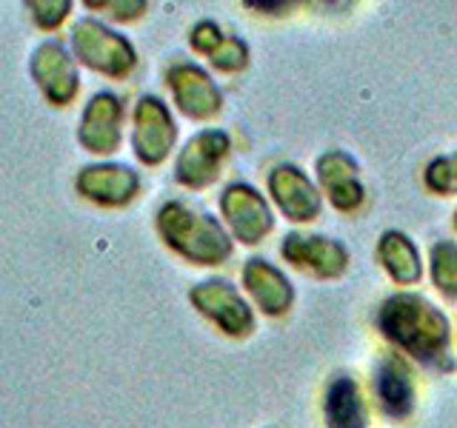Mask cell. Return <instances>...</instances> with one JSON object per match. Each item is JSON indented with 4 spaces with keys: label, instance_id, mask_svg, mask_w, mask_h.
<instances>
[{
    "label": "cell",
    "instance_id": "cell-1",
    "mask_svg": "<svg viewBox=\"0 0 457 428\" xmlns=\"http://www.w3.org/2000/svg\"><path fill=\"white\" fill-rule=\"evenodd\" d=\"M380 328L426 363H437L446 357L449 323L423 297L397 294L386 300V306L380 309Z\"/></svg>",
    "mask_w": 457,
    "mask_h": 428
},
{
    "label": "cell",
    "instance_id": "cell-2",
    "mask_svg": "<svg viewBox=\"0 0 457 428\" xmlns=\"http://www.w3.org/2000/svg\"><path fill=\"white\" fill-rule=\"evenodd\" d=\"M157 232L180 257L197 266H218L232 251V243L209 214L171 200L157 211Z\"/></svg>",
    "mask_w": 457,
    "mask_h": 428
},
{
    "label": "cell",
    "instance_id": "cell-3",
    "mask_svg": "<svg viewBox=\"0 0 457 428\" xmlns=\"http://www.w3.org/2000/svg\"><path fill=\"white\" fill-rule=\"evenodd\" d=\"M71 54L78 63L106 78H126L137 63L132 43L95 18H80L71 26Z\"/></svg>",
    "mask_w": 457,
    "mask_h": 428
},
{
    "label": "cell",
    "instance_id": "cell-4",
    "mask_svg": "<svg viewBox=\"0 0 457 428\" xmlns=\"http://www.w3.org/2000/svg\"><path fill=\"white\" fill-rule=\"evenodd\" d=\"M29 75H32L37 92L43 95L49 106H69L78 97L80 75L75 54H71L63 43L43 40L29 54Z\"/></svg>",
    "mask_w": 457,
    "mask_h": 428
},
{
    "label": "cell",
    "instance_id": "cell-5",
    "mask_svg": "<svg viewBox=\"0 0 457 428\" xmlns=\"http://www.w3.org/2000/svg\"><path fill=\"white\" fill-rule=\"evenodd\" d=\"M175 137L178 128L169 109L163 106V100H157L152 95L140 97L135 106V132H132V146L137 160H143L146 166L161 163L171 152V146H175Z\"/></svg>",
    "mask_w": 457,
    "mask_h": 428
},
{
    "label": "cell",
    "instance_id": "cell-6",
    "mask_svg": "<svg viewBox=\"0 0 457 428\" xmlns=\"http://www.w3.org/2000/svg\"><path fill=\"white\" fill-rule=\"evenodd\" d=\"M123 103L118 95L97 92L83 106L78 120V143L89 154H112L120 146Z\"/></svg>",
    "mask_w": 457,
    "mask_h": 428
},
{
    "label": "cell",
    "instance_id": "cell-7",
    "mask_svg": "<svg viewBox=\"0 0 457 428\" xmlns=\"http://www.w3.org/2000/svg\"><path fill=\"white\" fill-rule=\"evenodd\" d=\"M140 189L137 171L120 163H95L83 166L75 177V192L97 206H126L132 203Z\"/></svg>",
    "mask_w": 457,
    "mask_h": 428
},
{
    "label": "cell",
    "instance_id": "cell-8",
    "mask_svg": "<svg viewBox=\"0 0 457 428\" xmlns=\"http://www.w3.org/2000/svg\"><path fill=\"white\" fill-rule=\"evenodd\" d=\"M166 83L171 95H175L178 109L183 114H189V118L204 120L220 109L218 86H214L206 71L195 63H171L166 69Z\"/></svg>",
    "mask_w": 457,
    "mask_h": 428
},
{
    "label": "cell",
    "instance_id": "cell-9",
    "mask_svg": "<svg viewBox=\"0 0 457 428\" xmlns=\"http://www.w3.org/2000/svg\"><path fill=\"white\" fill-rule=\"evenodd\" d=\"M226 152H228V137L223 132L195 135L178 157V166H175L178 183L189 185V189L209 185L214 177H218V169H220V160L226 157Z\"/></svg>",
    "mask_w": 457,
    "mask_h": 428
},
{
    "label": "cell",
    "instance_id": "cell-10",
    "mask_svg": "<svg viewBox=\"0 0 457 428\" xmlns=\"http://www.w3.org/2000/svg\"><path fill=\"white\" fill-rule=\"evenodd\" d=\"M189 300L200 314L214 320L226 334H246L252 328V314L235 289L223 280H209L192 289Z\"/></svg>",
    "mask_w": 457,
    "mask_h": 428
},
{
    "label": "cell",
    "instance_id": "cell-11",
    "mask_svg": "<svg viewBox=\"0 0 457 428\" xmlns=\"http://www.w3.org/2000/svg\"><path fill=\"white\" fill-rule=\"evenodd\" d=\"M220 206L226 211L228 223H232L235 235L243 240V243H254L261 240L269 228H271V214L266 209V203L261 197H257L249 185H228Z\"/></svg>",
    "mask_w": 457,
    "mask_h": 428
},
{
    "label": "cell",
    "instance_id": "cell-12",
    "mask_svg": "<svg viewBox=\"0 0 457 428\" xmlns=\"http://www.w3.org/2000/svg\"><path fill=\"white\" fill-rule=\"evenodd\" d=\"M283 254H286V260H292L295 266H306L323 277H335L346 268V251H343V246L323 237L292 235L283 243Z\"/></svg>",
    "mask_w": 457,
    "mask_h": 428
},
{
    "label": "cell",
    "instance_id": "cell-13",
    "mask_svg": "<svg viewBox=\"0 0 457 428\" xmlns=\"http://www.w3.org/2000/svg\"><path fill=\"white\" fill-rule=\"evenodd\" d=\"M271 192H275L280 209L289 214L292 220H312L320 209V200L309 185V180L292 166H280L271 175Z\"/></svg>",
    "mask_w": 457,
    "mask_h": 428
},
{
    "label": "cell",
    "instance_id": "cell-14",
    "mask_svg": "<svg viewBox=\"0 0 457 428\" xmlns=\"http://www.w3.org/2000/svg\"><path fill=\"white\" fill-rule=\"evenodd\" d=\"M243 277H246V285L249 292L254 294V300L261 303V309L266 314H283L292 303V289L286 277L280 275L278 268H271L269 263L263 260H249L246 271H243Z\"/></svg>",
    "mask_w": 457,
    "mask_h": 428
},
{
    "label": "cell",
    "instance_id": "cell-15",
    "mask_svg": "<svg viewBox=\"0 0 457 428\" xmlns=\"http://www.w3.org/2000/svg\"><path fill=\"white\" fill-rule=\"evenodd\" d=\"M320 180L337 209H357L363 200L361 183L354 180V163L343 154H326L318 163Z\"/></svg>",
    "mask_w": 457,
    "mask_h": 428
},
{
    "label": "cell",
    "instance_id": "cell-16",
    "mask_svg": "<svg viewBox=\"0 0 457 428\" xmlns=\"http://www.w3.org/2000/svg\"><path fill=\"white\" fill-rule=\"evenodd\" d=\"M378 394L383 408L392 414V417H406L411 411V380L409 371L400 360H386L378 371Z\"/></svg>",
    "mask_w": 457,
    "mask_h": 428
},
{
    "label": "cell",
    "instance_id": "cell-17",
    "mask_svg": "<svg viewBox=\"0 0 457 428\" xmlns=\"http://www.w3.org/2000/svg\"><path fill=\"white\" fill-rule=\"evenodd\" d=\"M380 257L389 275L397 283H414L420 277V260H418V251H414L411 240L400 232H386L380 240Z\"/></svg>",
    "mask_w": 457,
    "mask_h": 428
},
{
    "label": "cell",
    "instance_id": "cell-18",
    "mask_svg": "<svg viewBox=\"0 0 457 428\" xmlns=\"http://www.w3.org/2000/svg\"><path fill=\"white\" fill-rule=\"evenodd\" d=\"M326 417L332 428H363V406L352 380H337L328 389Z\"/></svg>",
    "mask_w": 457,
    "mask_h": 428
},
{
    "label": "cell",
    "instance_id": "cell-19",
    "mask_svg": "<svg viewBox=\"0 0 457 428\" xmlns=\"http://www.w3.org/2000/svg\"><path fill=\"white\" fill-rule=\"evenodd\" d=\"M71 6H75L71 0H26L23 4L32 23L37 29H43V32H54V29H61L69 18Z\"/></svg>",
    "mask_w": 457,
    "mask_h": 428
},
{
    "label": "cell",
    "instance_id": "cell-20",
    "mask_svg": "<svg viewBox=\"0 0 457 428\" xmlns=\"http://www.w3.org/2000/svg\"><path fill=\"white\" fill-rule=\"evenodd\" d=\"M432 275L443 294L457 297V246L440 243L432 249Z\"/></svg>",
    "mask_w": 457,
    "mask_h": 428
},
{
    "label": "cell",
    "instance_id": "cell-21",
    "mask_svg": "<svg viewBox=\"0 0 457 428\" xmlns=\"http://www.w3.org/2000/svg\"><path fill=\"white\" fill-rule=\"evenodd\" d=\"M426 183H428V189L443 192V194L457 192V154L443 157V160H435L432 166H428Z\"/></svg>",
    "mask_w": 457,
    "mask_h": 428
},
{
    "label": "cell",
    "instance_id": "cell-22",
    "mask_svg": "<svg viewBox=\"0 0 457 428\" xmlns=\"http://www.w3.org/2000/svg\"><path fill=\"white\" fill-rule=\"evenodd\" d=\"M212 63L223 69V71H235V69H243L246 66V46L237 40V37H223L220 46L214 49L212 54Z\"/></svg>",
    "mask_w": 457,
    "mask_h": 428
},
{
    "label": "cell",
    "instance_id": "cell-23",
    "mask_svg": "<svg viewBox=\"0 0 457 428\" xmlns=\"http://www.w3.org/2000/svg\"><path fill=\"white\" fill-rule=\"evenodd\" d=\"M220 40H223L220 29L214 26V23H209V21H200V23L192 29V46H195L197 52H204V54H212L214 49L220 46Z\"/></svg>",
    "mask_w": 457,
    "mask_h": 428
},
{
    "label": "cell",
    "instance_id": "cell-24",
    "mask_svg": "<svg viewBox=\"0 0 457 428\" xmlns=\"http://www.w3.org/2000/svg\"><path fill=\"white\" fill-rule=\"evenodd\" d=\"M86 9H104L114 21H135L146 12V4H140V0H129V4H100V0H89Z\"/></svg>",
    "mask_w": 457,
    "mask_h": 428
}]
</instances>
